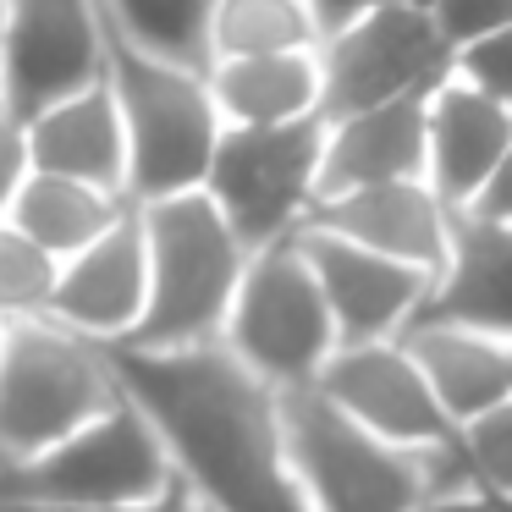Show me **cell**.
<instances>
[{
  "instance_id": "23",
  "label": "cell",
  "mask_w": 512,
  "mask_h": 512,
  "mask_svg": "<svg viewBox=\"0 0 512 512\" xmlns=\"http://www.w3.org/2000/svg\"><path fill=\"white\" fill-rule=\"evenodd\" d=\"M105 17L122 28L127 39L160 50L171 61L188 67H210V23H215V0H100Z\"/></svg>"
},
{
  "instance_id": "19",
  "label": "cell",
  "mask_w": 512,
  "mask_h": 512,
  "mask_svg": "<svg viewBox=\"0 0 512 512\" xmlns=\"http://www.w3.org/2000/svg\"><path fill=\"white\" fill-rule=\"evenodd\" d=\"M402 342L424 364V375H430L435 397L446 402V413L457 419V430L512 397V342L507 336L474 331V325L419 320L402 331Z\"/></svg>"
},
{
  "instance_id": "5",
  "label": "cell",
  "mask_w": 512,
  "mask_h": 512,
  "mask_svg": "<svg viewBox=\"0 0 512 512\" xmlns=\"http://www.w3.org/2000/svg\"><path fill=\"white\" fill-rule=\"evenodd\" d=\"M127 397L116 353L56 314L12 320L0 342V468L28 463Z\"/></svg>"
},
{
  "instance_id": "31",
  "label": "cell",
  "mask_w": 512,
  "mask_h": 512,
  "mask_svg": "<svg viewBox=\"0 0 512 512\" xmlns=\"http://www.w3.org/2000/svg\"><path fill=\"white\" fill-rule=\"evenodd\" d=\"M309 6H314V17H320V28L331 34V28L353 23L358 12H369V6H380V0H309Z\"/></svg>"
},
{
  "instance_id": "20",
  "label": "cell",
  "mask_w": 512,
  "mask_h": 512,
  "mask_svg": "<svg viewBox=\"0 0 512 512\" xmlns=\"http://www.w3.org/2000/svg\"><path fill=\"white\" fill-rule=\"evenodd\" d=\"M210 89L221 100V116L237 127L325 116L320 45L314 50H276V56H226L210 67Z\"/></svg>"
},
{
  "instance_id": "26",
  "label": "cell",
  "mask_w": 512,
  "mask_h": 512,
  "mask_svg": "<svg viewBox=\"0 0 512 512\" xmlns=\"http://www.w3.org/2000/svg\"><path fill=\"white\" fill-rule=\"evenodd\" d=\"M430 12H435L441 34L452 39L457 50H468V45H479V39L512 28V0H430Z\"/></svg>"
},
{
  "instance_id": "24",
  "label": "cell",
  "mask_w": 512,
  "mask_h": 512,
  "mask_svg": "<svg viewBox=\"0 0 512 512\" xmlns=\"http://www.w3.org/2000/svg\"><path fill=\"white\" fill-rule=\"evenodd\" d=\"M61 287V259L6 215L0 221V320H39Z\"/></svg>"
},
{
  "instance_id": "11",
  "label": "cell",
  "mask_w": 512,
  "mask_h": 512,
  "mask_svg": "<svg viewBox=\"0 0 512 512\" xmlns=\"http://www.w3.org/2000/svg\"><path fill=\"white\" fill-rule=\"evenodd\" d=\"M325 397H336L353 419H364L369 430L391 435L408 446H457V419L446 413V402L435 397L424 364L413 358V347L402 336L386 342H347L331 353V364L320 369Z\"/></svg>"
},
{
  "instance_id": "25",
  "label": "cell",
  "mask_w": 512,
  "mask_h": 512,
  "mask_svg": "<svg viewBox=\"0 0 512 512\" xmlns=\"http://www.w3.org/2000/svg\"><path fill=\"white\" fill-rule=\"evenodd\" d=\"M457 446H463V463L474 474V485L496 507H512V397L496 402L490 413H479V419H468L457 430Z\"/></svg>"
},
{
  "instance_id": "2",
  "label": "cell",
  "mask_w": 512,
  "mask_h": 512,
  "mask_svg": "<svg viewBox=\"0 0 512 512\" xmlns=\"http://www.w3.org/2000/svg\"><path fill=\"white\" fill-rule=\"evenodd\" d=\"M287 463L314 512H490L463 446H408L325 397L320 380L281 391Z\"/></svg>"
},
{
  "instance_id": "36",
  "label": "cell",
  "mask_w": 512,
  "mask_h": 512,
  "mask_svg": "<svg viewBox=\"0 0 512 512\" xmlns=\"http://www.w3.org/2000/svg\"><path fill=\"white\" fill-rule=\"evenodd\" d=\"M424 6H430V0H424Z\"/></svg>"
},
{
  "instance_id": "34",
  "label": "cell",
  "mask_w": 512,
  "mask_h": 512,
  "mask_svg": "<svg viewBox=\"0 0 512 512\" xmlns=\"http://www.w3.org/2000/svg\"><path fill=\"white\" fill-rule=\"evenodd\" d=\"M490 512H512V507H496V501H490Z\"/></svg>"
},
{
  "instance_id": "14",
  "label": "cell",
  "mask_w": 512,
  "mask_h": 512,
  "mask_svg": "<svg viewBox=\"0 0 512 512\" xmlns=\"http://www.w3.org/2000/svg\"><path fill=\"white\" fill-rule=\"evenodd\" d=\"M309 226L342 232L364 248H380V254L441 276V265L452 259L457 210L430 188V177H408V182H369V188L331 193V199L314 204Z\"/></svg>"
},
{
  "instance_id": "15",
  "label": "cell",
  "mask_w": 512,
  "mask_h": 512,
  "mask_svg": "<svg viewBox=\"0 0 512 512\" xmlns=\"http://www.w3.org/2000/svg\"><path fill=\"white\" fill-rule=\"evenodd\" d=\"M512 149V105L479 89L474 78L452 72L430 94V188L457 215L474 210L485 182L496 177L501 155Z\"/></svg>"
},
{
  "instance_id": "1",
  "label": "cell",
  "mask_w": 512,
  "mask_h": 512,
  "mask_svg": "<svg viewBox=\"0 0 512 512\" xmlns=\"http://www.w3.org/2000/svg\"><path fill=\"white\" fill-rule=\"evenodd\" d=\"M111 353L122 386L160 424L182 479L210 512H314L287 463L281 386L248 369L226 342Z\"/></svg>"
},
{
  "instance_id": "18",
  "label": "cell",
  "mask_w": 512,
  "mask_h": 512,
  "mask_svg": "<svg viewBox=\"0 0 512 512\" xmlns=\"http://www.w3.org/2000/svg\"><path fill=\"white\" fill-rule=\"evenodd\" d=\"M28 149H34L39 171H61V177H83L111 193H127L133 149H127V122L111 78L28 116Z\"/></svg>"
},
{
  "instance_id": "3",
  "label": "cell",
  "mask_w": 512,
  "mask_h": 512,
  "mask_svg": "<svg viewBox=\"0 0 512 512\" xmlns=\"http://www.w3.org/2000/svg\"><path fill=\"white\" fill-rule=\"evenodd\" d=\"M105 12V6H100ZM105 56H111V89L127 122V149H133V171H127V199L155 204L171 193H193L210 177V160L221 149L226 116L210 89V67H188L160 50L127 39L122 28L105 17Z\"/></svg>"
},
{
  "instance_id": "29",
  "label": "cell",
  "mask_w": 512,
  "mask_h": 512,
  "mask_svg": "<svg viewBox=\"0 0 512 512\" xmlns=\"http://www.w3.org/2000/svg\"><path fill=\"white\" fill-rule=\"evenodd\" d=\"M193 507V485L182 479L177 490H166V496L155 501H122V507H39V501H6L0 512H188Z\"/></svg>"
},
{
  "instance_id": "27",
  "label": "cell",
  "mask_w": 512,
  "mask_h": 512,
  "mask_svg": "<svg viewBox=\"0 0 512 512\" xmlns=\"http://www.w3.org/2000/svg\"><path fill=\"white\" fill-rule=\"evenodd\" d=\"M457 72L474 78L479 89H490L496 100L512 105V28H501V34H490V39H479V45L457 50Z\"/></svg>"
},
{
  "instance_id": "10",
  "label": "cell",
  "mask_w": 512,
  "mask_h": 512,
  "mask_svg": "<svg viewBox=\"0 0 512 512\" xmlns=\"http://www.w3.org/2000/svg\"><path fill=\"white\" fill-rule=\"evenodd\" d=\"M105 12L100 0H12L6 28V72H0V105L39 116L45 105L105 83Z\"/></svg>"
},
{
  "instance_id": "8",
  "label": "cell",
  "mask_w": 512,
  "mask_h": 512,
  "mask_svg": "<svg viewBox=\"0 0 512 512\" xmlns=\"http://www.w3.org/2000/svg\"><path fill=\"white\" fill-rule=\"evenodd\" d=\"M325 138H331L325 116L270 127L226 122L204 193L226 210V221L237 226L248 248H270L309 226L325 193Z\"/></svg>"
},
{
  "instance_id": "22",
  "label": "cell",
  "mask_w": 512,
  "mask_h": 512,
  "mask_svg": "<svg viewBox=\"0 0 512 512\" xmlns=\"http://www.w3.org/2000/svg\"><path fill=\"white\" fill-rule=\"evenodd\" d=\"M320 39H325V28H320L309 0H215V23H210L215 61L276 56V50H314Z\"/></svg>"
},
{
  "instance_id": "32",
  "label": "cell",
  "mask_w": 512,
  "mask_h": 512,
  "mask_svg": "<svg viewBox=\"0 0 512 512\" xmlns=\"http://www.w3.org/2000/svg\"><path fill=\"white\" fill-rule=\"evenodd\" d=\"M6 28H12V0H0V72H6Z\"/></svg>"
},
{
  "instance_id": "33",
  "label": "cell",
  "mask_w": 512,
  "mask_h": 512,
  "mask_svg": "<svg viewBox=\"0 0 512 512\" xmlns=\"http://www.w3.org/2000/svg\"><path fill=\"white\" fill-rule=\"evenodd\" d=\"M188 512H210V507H204V501H199V496H193V507H188Z\"/></svg>"
},
{
  "instance_id": "13",
  "label": "cell",
  "mask_w": 512,
  "mask_h": 512,
  "mask_svg": "<svg viewBox=\"0 0 512 512\" xmlns=\"http://www.w3.org/2000/svg\"><path fill=\"white\" fill-rule=\"evenodd\" d=\"M50 314L105 347L133 342V331L149 314V232L138 204L83 254L61 259V287Z\"/></svg>"
},
{
  "instance_id": "4",
  "label": "cell",
  "mask_w": 512,
  "mask_h": 512,
  "mask_svg": "<svg viewBox=\"0 0 512 512\" xmlns=\"http://www.w3.org/2000/svg\"><path fill=\"white\" fill-rule=\"evenodd\" d=\"M149 232V314L122 347H199L221 342L254 248L204 188L138 204Z\"/></svg>"
},
{
  "instance_id": "7",
  "label": "cell",
  "mask_w": 512,
  "mask_h": 512,
  "mask_svg": "<svg viewBox=\"0 0 512 512\" xmlns=\"http://www.w3.org/2000/svg\"><path fill=\"white\" fill-rule=\"evenodd\" d=\"M221 342L281 391L320 380V369L342 347V331L320 287V270L298 237L254 248Z\"/></svg>"
},
{
  "instance_id": "9",
  "label": "cell",
  "mask_w": 512,
  "mask_h": 512,
  "mask_svg": "<svg viewBox=\"0 0 512 512\" xmlns=\"http://www.w3.org/2000/svg\"><path fill=\"white\" fill-rule=\"evenodd\" d=\"M320 67L325 122H336L369 105L435 94L457 72V45L441 34L424 0H380L320 39Z\"/></svg>"
},
{
  "instance_id": "12",
  "label": "cell",
  "mask_w": 512,
  "mask_h": 512,
  "mask_svg": "<svg viewBox=\"0 0 512 512\" xmlns=\"http://www.w3.org/2000/svg\"><path fill=\"white\" fill-rule=\"evenodd\" d=\"M298 243L309 248L314 270H320V287L331 298L336 331L347 342H386L402 336L419 320L424 298H430L435 276L408 259H391L380 248H364L342 232H325V226H303Z\"/></svg>"
},
{
  "instance_id": "28",
  "label": "cell",
  "mask_w": 512,
  "mask_h": 512,
  "mask_svg": "<svg viewBox=\"0 0 512 512\" xmlns=\"http://www.w3.org/2000/svg\"><path fill=\"white\" fill-rule=\"evenodd\" d=\"M28 171H34V149H28V122L0 105V221L12 215L17 193H23Z\"/></svg>"
},
{
  "instance_id": "30",
  "label": "cell",
  "mask_w": 512,
  "mask_h": 512,
  "mask_svg": "<svg viewBox=\"0 0 512 512\" xmlns=\"http://www.w3.org/2000/svg\"><path fill=\"white\" fill-rule=\"evenodd\" d=\"M474 215H490V221H512V149L501 155L496 177L485 182V193L474 199Z\"/></svg>"
},
{
  "instance_id": "21",
  "label": "cell",
  "mask_w": 512,
  "mask_h": 512,
  "mask_svg": "<svg viewBox=\"0 0 512 512\" xmlns=\"http://www.w3.org/2000/svg\"><path fill=\"white\" fill-rule=\"evenodd\" d=\"M133 210L127 193H111L100 182H83V177H61V171H28L23 193L12 204V221L23 226L34 243H45L56 259H72L105 237L122 215Z\"/></svg>"
},
{
  "instance_id": "35",
  "label": "cell",
  "mask_w": 512,
  "mask_h": 512,
  "mask_svg": "<svg viewBox=\"0 0 512 512\" xmlns=\"http://www.w3.org/2000/svg\"><path fill=\"white\" fill-rule=\"evenodd\" d=\"M0 342H6V320H0Z\"/></svg>"
},
{
  "instance_id": "16",
  "label": "cell",
  "mask_w": 512,
  "mask_h": 512,
  "mask_svg": "<svg viewBox=\"0 0 512 512\" xmlns=\"http://www.w3.org/2000/svg\"><path fill=\"white\" fill-rule=\"evenodd\" d=\"M430 171V94H408L391 105L336 116L325 138V193L369 188V182H408Z\"/></svg>"
},
{
  "instance_id": "17",
  "label": "cell",
  "mask_w": 512,
  "mask_h": 512,
  "mask_svg": "<svg viewBox=\"0 0 512 512\" xmlns=\"http://www.w3.org/2000/svg\"><path fill=\"white\" fill-rule=\"evenodd\" d=\"M419 320L474 325V331L512 342V221H490L474 210L457 215L452 259L435 276Z\"/></svg>"
},
{
  "instance_id": "6",
  "label": "cell",
  "mask_w": 512,
  "mask_h": 512,
  "mask_svg": "<svg viewBox=\"0 0 512 512\" xmlns=\"http://www.w3.org/2000/svg\"><path fill=\"white\" fill-rule=\"evenodd\" d=\"M182 485L160 424L144 402L127 391L116 408L89 419L78 435L56 441L28 463L0 468V507L6 501H39V507H122V501H155Z\"/></svg>"
}]
</instances>
